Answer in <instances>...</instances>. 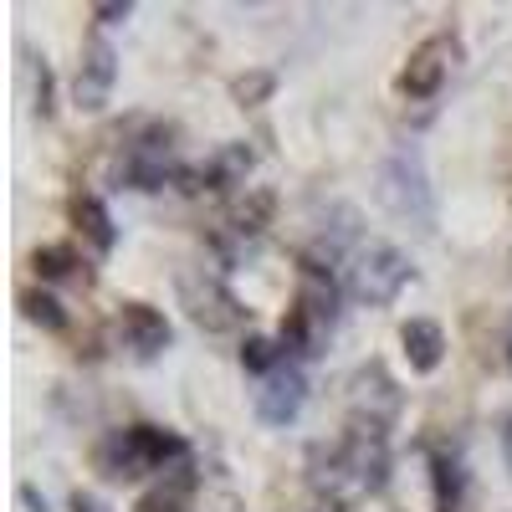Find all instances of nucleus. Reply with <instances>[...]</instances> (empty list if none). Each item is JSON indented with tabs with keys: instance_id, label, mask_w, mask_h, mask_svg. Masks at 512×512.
Wrapping results in <instances>:
<instances>
[{
	"instance_id": "f257e3e1",
	"label": "nucleus",
	"mask_w": 512,
	"mask_h": 512,
	"mask_svg": "<svg viewBox=\"0 0 512 512\" xmlns=\"http://www.w3.org/2000/svg\"><path fill=\"white\" fill-rule=\"evenodd\" d=\"M384 477H390V436L379 425L349 420L338 441H318L308 451V482L333 512L359 507L369 492L384 487Z\"/></svg>"
},
{
	"instance_id": "f03ea898",
	"label": "nucleus",
	"mask_w": 512,
	"mask_h": 512,
	"mask_svg": "<svg viewBox=\"0 0 512 512\" xmlns=\"http://www.w3.org/2000/svg\"><path fill=\"white\" fill-rule=\"evenodd\" d=\"M379 205L390 210L395 221L415 226L431 236L436 231V190H431V169H425V154L415 144H400L384 154L379 164V185H374Z\"/></svg>"
},
{
	"instance_id": "7ed1b4c3",
	"label": "nucleus",
	"mask_w": 512,
	"mask_h": 512,
	"mask_svg": "<svg viewBox=\"0 0 512 512\" xmlns=\"http://www.w3.org/2000/svg\"><path fill=\"white\" fill-rule=\"evenodd\" d=\"M185 441L164 425H128L113 431L98 446V466L103 477H144V472H164V466H185Z\"/></svg>"
},
{
	"instance_id": "20e7f679",
	"label": "nucleus",
	"mask_w": 512,
	"mask_h": 512,
	"mask_svg": "<svg viewBox=\"0 0 512 512\" xmlns=\"http://www.w3.org/2000/svg\"><path fill=\"white\" fill-rule=\"evenodd\" d=\"M415 267H410V256L390 241H369L359 251H349V262H344V287L354 303L364 308H390L395 297L410 287Z\"/></svg>"
},
{
	"instance_id": "39448f33",
	"label": "nucleus",
	"mask_w": 512,
	"mask_h": 512,
	"mask_svg": "<svg viewBox=\"0 0 512 512\" xmlns=\"http://www.w3.org/2000/svg\"><path fill=\"white\" fill-rule=\"evenodd\" d=\"M175 287H180V308L190 313L195 328H205V333H231V328H241L246 308H241V297H236L216 272L185 267V272L175 277Z\"/></svg>"
},
{
	"instance_id": "423d86ee",
	"label": "nucleus",
	"mask_w": 512,
	"mask_h": 512,
	"mask_svg": "<svg viewBox=\"0 0 512 512\" xmlns=\"http://www.w3.org/2000/svg\"><path fill=\"white\" fill-rule=\"evenodd\" d=\"M180 175V154H175V128H149L128 144L123 154V180L134 190H164Z\"/></svg>"
},
{
	"instance_id": "0eeeda50",
	"label": "nucleus",
	"mask_w": 512,
	"mask_h": 512,
	"mask_svg": "<svg viewBox=\"0 0 512 512\" xmlns=\"http://www.w3.org/2000/svg\"><path fill=\"white\" fill-rule=\"evenodd\" d=\"M456 57H461V41H456L451 31L425 36L420 47L410 52V62L400 67V93L415 98V103L436 98V93H441V82H446V72L456 67Z\"/></svg>"
},
{
	"instance_id": "6e6552de",
	"label": "nucleus",
	"mask_w": 512,
	"mask_h": 512,
	"mask_svg": "<svg viewBox=\"0 0 512 512\" xmlns=\"http://www.w3.org/2000/svg\"><path fill=\"white\" fill-rule=\"evenodd\" d=\"M113 82H118V52L103 36H93L77 57V72H72V103L82 113H103L113 98Z\"/></svg>"
},
{
	"instance_id": "1a4fd4ad",
	"label": "nucleus",
	"mask_w": 512,
	"mask_h": 512,
	"mask_svg": "<svg viewBox=\"0 0 512 512\" xmlns=\"http://www.w3.org/2000/svg\"><path fill=\"white\" fill-rule=\"evenodd\" d=\"M303 400H308V374L297 364H277L262 390H256V420L262 425H292L303 415Z\"/></svg>"
},
{
	"instance_id": "9d476101",
	"label": "nucleus",
	"mask_w": 512,
	"mask_h": 512,
	"mask_svg": "<svg viewBox=\"0 0 512 512\" xmlns=\"http://www.w3.org/2000/svg\"><path fill=\"white\" fill-rule=\"evenodd\" d=\"M349 410L359 425H379V431H390V420L400 415V390L395 379L384 374L379 364H364L349 384Z\"/></svg>"
},
{
	"instance_id": "9b49d317",
	"label": "nucleus",
	"mask_w": 512,
	"mask_h": 512,
	"mask_svg": "<svg viewBox=\"0 0 512 512\" xmlns=\"http://www.w3.org/2000/svg\"><path fill=\"white\" fill-rule=\"evenodd\" d=\"M118 338L134 359H159L169 344H175V328H169V318L149 303H123L118 308Z\"/></svg>"
},
{
	"instance_id": "f8f14e48",
	"label": "nucleus",
	"mask_w": 512,
	"mask_h": 512,
	"mask_svg": "<svg viewBox=\"0 0 512 512\" xmlns=\"http://www.w3.org/2000/svg\"><path fill=\"white\" fill-rule=\"evenodd\" d=\"M272 216H277V195L267 185H246V195L231 205V216H226V231L236 241H256L272 226Z\"/></svg>"
},
{
	"instance_id": "ddd939ff",
	"label": "nucleus",
	"mask_w": 512,
	"mask_h": 512,
	"mask_svg": "<svg viewBox=\"0 0 512 512\" xmlns=\"http://www.w3.org/2000/svg\"><path fill=\"white\" fill-rule=\"evenodd\" d=\"M400 344H405V359H410L415 374H436L441 359H446V333H441V323H431V318H410V323L400 328Z\"/></svg>"
},
{
	"instance_id": "4468645a",
	"label": "nucleus",
	"mask_w": 512,
	"mask_h": 512,
	"mask_svg": "<svg viewBox=\"0 0 512 512\" xmlns=\"http://www.w3.org/2000/svg\"><path fill=\"white\" fill-rule=\"evenodd\" d=\"M72 221L82 226V236H88L98 251H113L118 231H113V216H108V205H103L98 195H77V200H72Z\"/></svg>"
},
{
	"instance_id": "2eb2a0df",
	"label": "nucleus",
	"mask_w": 512,
	"mask_h": 512,
	"mask_svg": "<svg viewBox=\"0 0 512 512\" xmlns=\"http://www.w3.org/2000/svg\"><path fill=\"white\" fill-rule=\"evenodd\" d=\"M246 169H251V154H246L241 144H231V149H221L216 159H210L195 180H200L205 190H231V185L246 180Z\"/></svg>"
},
{
	"instance_id": "dca6fc26",
	"label": "nucleus",
	"mask_w": 512,
	"mask_h": 512,
	"mask_svg": "<svg viewBox=\"0 0 512 512\" xmlns=\"http://www.w3.org/2000/svg\"><path fill=\"white\" fill-rule=\"evenodd\" d=\"M21 313H26V323L47 328V333H62V328H67L62 303H57L52 292H41V287H26V292H21Z\"/></svg>"
},
{
	"instance_id": "f3484780",
	"label": "nucleus",
	"mask_w": 512,
	"mask_h": 512,
	"mask_svg": "<svg viewBox=\"0 0 512 512\" xmlns=\"http://www.w3.org/2000/svg\"><path fill=\"white\" fill-rule=\"evenodd\" d=\"M31 267L41 282H67V277H77V251L72 246H36Z\"/></svg>"
},
{
	"instance_id": "a211bd4d",
	"label": "nucleus",
	"mask_w": 512,
	"mask_h": 512,
	"mask_svg": "<svg viewBox=\"0 0 512 512\" xmlns=\"http://www.w3.org/2000/svg\"><path fill=\"white\" fill-rule=\"evenodd\" d=\"M431 482H436V512L461 507V466L451 456H431Z\"/></svg>"
},
{
	"instance_id": "6ab92c4d",
	"label": "nucleus",
	"mask_w": 512,
	"mask_h": 512,
	"mask_svg": "<svg viewBox=\"0 0 512 512\" xmlns=\"http://www.w3.org/2000/svg\"><path fill=\"white\" fill-rule=\"evenodd\" d=\"M272 88H277V77H272V72H246V77L231 82V98H236L241 108H256V103H267V98H272Z\"/></svg>"
},
{
	"instance_id": "aec40b11",
	"label": "nucleus",
	"mask_w": 512,
	"mask_h": 512,
	"mask_svg": "<svg viewBox=\"0 0 512 512\" xmlns=\"http://www.w3.org/2000/svg\"><path fill=\"white\" fill-rule=\"evenodd\" d=\"M241 369H251V374H272V369H277V344H272V338L251 333L246 344H241Z\"/></svg>"
},
{
	"instance_id": "412c9836",
	"label": "nucleus",
	"mask_w": 512,
	"mask_h": 512,
	"mask_svg": "<svg viewBox=\"0 0 512 512\" xmlns=\"http://www.w3.org/2000/svg\"><path fill=\"white\" fill-rule=\"evenodd\" d=\"M134 512H185V497H180V487H154L149 497H139Z\"/></svg>"
},
{
	"instance_id": "4be33fe9",
	"label": "nucleus",
	"mask_w": 512,
	"mask_h": 512,
	"mask_svg": "<svg viewBox=\"0 0 512 512\" xmlns=\"http://www.w3.org/2000/svg\"><path fill=\"white\" fill-rule=\"evenodd\" d=\"M31 77H36V113L52 118V108H57L52 103V67L47 62H31Z\"/></svg>"
},
{
	"instance_id": "5701e85b",
	"label": "nucleus",
	"mask_w": 512,
	"mask_h": 512,
	"mask_svg": "<svg viewBox=\"0 0 512 512\" xmlns=\"http://www.w3.org/2000/svg\"><path fill=\"white\" fill-rule=\"evenodd\" d=\"M93 16L98 21H128V16H134V6H128V0H123V6H93Z\"/></svg>"
},
{
	"instance_id": "b1692460",
	"label": "nucleus",
	"mask_w": 512,
	"mask_h": 512,
	"mask_svg": "<svg viewBox=\"0 0 512 512\" xmlns=\"http://www.w3.org/2000/svg\"><path fill=\"white\" fill-rule=\"evenodd\" d=\"M21 502H26L31 512H47V497H41V492H36L31 482H21Z\"/></svg>"
},
{
	"instance_id": "393cba45",
	"label": "nucleus",
	"mask_w": 512,
	"mask_h": 512,
	"mask_svg": "<svg viewBox=\"0 0 512 512\" xmlns=\"http://www.w3.org/2000/svg\"><path fill=\"white\" fill-rule=\"evenodd\" d=\"M72 512H103V507H98V497H88V492H77V497H72Z\"/></svg>"
},
{
	"instance_id": "a878e982",
	"label": "nucleus",
	"mask_w": 512,
	"mask_h": 512,
	"mask_svg": "<svg viewBox=\"0 0 512 512\" xmlns=\"http://www.w3.org/2000/svg\"><path fill=\"white\" fill-rule=\"evenodd\" d=\"M502 451H507V466H512V415H507V425H502Z\"/></svg>"
},
{
	"instance_id": "bb28decb",
	"label": "nucleus",
	"mask_w": 512,
	"mask_h": 512,
	"mask_svg": "<svg viewBox=\"0 0 512 512\" xmlns=\"http://www.w3.org/2000/svg\"><path fill=\"white\" fill-rule=\"evenodd\" d=\"M287 512H308V507H287Z\"/></svg>"
}]
</instances>
